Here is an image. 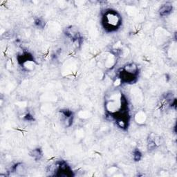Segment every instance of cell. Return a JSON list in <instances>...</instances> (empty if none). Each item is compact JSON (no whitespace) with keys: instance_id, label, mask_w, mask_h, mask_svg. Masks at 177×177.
<instances>
[{"instance_id":"cell-1","label":"cell","mask_w":177,"mask_h":177,"mask_svg":"<svg viewBox=\"0 0 177 177\" xmlns=\"http://www.w3.org/2000/svg\"><path fill=\"white\" fill-rule=\"evenodd\" d=\"M121 24V17L117 12L114 11H107L103 17V24L104 28L109 31H114Z\"/></svg>"},{"instance_id":"cell-2","label":"cell","mask_w":177,"mask_h":177,"mask_svg":"<svg viewBox=\"0 0 177 177\" xmlns=\"http://www.w3.org/2000/svg\"><path fill=\"white\" fill-rule=\"evenodd\" d=\"M66 35L68 38L72 40L73 42L77 40H81V36L78 29L75 26H70L66 30Z\"/></svg>"},{"instance_id":"cell-3","label":"cell","mask_w":177,"mask_h":177,"mask_svg":"<svg viewBox=\"0 0 177 177\" xmlns=\"http://www.w3.org/2000/svg\"><path fill=\"white\" fill-rule=\"evenodd\" d=\"M172 5L171 4L166 3L164 5H163L162 6H161L160 9H159V14L161 16H167L170 13L172 12Z\"/></svg>"},{"instance_id":"cell-4","label":"cell","mask_w":177,"mask_h":177,"mask_svg":"<svg viewBox=\"0 0 177 177\" xmlns=\"http://www.w3.org/2000/svg\"><path fill=\"white\" fill-rule=\"evenodd\" d=\"M30 156L33 159H34L36 161L40 160L42 157V151L40 148L35 149L32 150L30 153Z\"/></svg>"},{"instance_id":"cell-5","label":"cell","mask_w":177,"mask_h":177,"mask_svg":"<svg viewBox=\"0 0 177 177\" xmlns=\"http://www.w3.org/2000/svg\"><path fill=\"white\" fill-rule=\"evenodd\" d=\"M13 170L17 174H23L25 172V166L22 163H18L13 168Z\"/></svg>"},{"instance_id":"cell-6","label":"cell","mask_w":177,"mask_h":177,"mask_svg":"<svg viewBox=\"0 0 177 177\" xmlns=\"http://www.w3.org/2000/svg\"><path fill=\"white\" fill-rule=\"evenodd\" d=\"M145 118H146V116H145V114H144L143 112L138 113L137 115L136 116V119L138 123H143V122H145Z\"/></svg>"},{"instance_id":"cell-7","label":"cell","mask_w":177,"mask_h":177,"mask_svg":"<svg viewBox=\"0 0 177 177\" xmlns=\"http://www.w3.org/2000/svg\"><path fill=\"white\" fill-rule=\"evenodd\" d=\"M142 157V154L139 149H136L134 151V159L135 161H139Z\"/></svg>"},{"instance_id":"cell-8","label":"cell","mask_w":177,"mask_h":177,"mask_svg":"<svg viewBox=\"0 0 177 177\" xmlns=\"http://www.w3.org/2000/svg\"><path fill=\"white\" fill-rule=\"evenodd\" d=\"M36 24L38 26V27H43L44 23L43 21H42L40 19H38L36 20Z\"/></svg>"}]
</instances>
